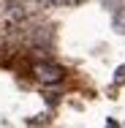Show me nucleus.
Wrapping results in <instances>:
<instances>
[{"mask_svg": "<svg viewBox=\"0 0 125 128\" xmlns=\"http://www.w3.org/2000/svg\"><path fill=\"white\" fill-rule=\"evenodd\" d=\"M125 79V68H120V71H117V82H123Z\"/></svg>", "mask_w": 125, "mask_h": 128, "instance_id": "20e7f679", "label": "nucleus"}, {"mask_svg": "<svg viewBox=\"0 0 125 128\" xmlns=\"http://www.w3.org/2000/svg\"><path fill=\"white\" fill-rule=\"evenodd\" d=\"M46 8H57V6H74V0H44Z\"/></svg>", "mask_w": 125, "mask_h": 128, "instance_id": "7ed1b4c3", "label": "nucleus"}, {"mask_svg": "<svg viewBox=\"0 0 125 128\" xmlns=\"http://www.w3.org/2000/svg\"><path fill=\"white\" fill-rule=\"evenodd\" d=\"M35 76L41 79L44 84H57L63 79V68L52 66V63H41V66H35Z\"/></svg>", "mask_w": 125, "mask_h": 128, "instance_id": "f257e3e1", "label": "nucleus"}, {"mask_svg": "<svg viewBox=\"0 0 125 128\" xmlns=\"http://www.w3.org/2000/svg\"><path fill=\"white\" fill-rule=\"evenodd\" d=\"M3 14L8 22H22V16H25L22 0H3Z\"/></svg>", "mask_w": 125, "mask_h": 128, "instance_id": "f03ea898", "label": "nucleus"}]
</instances>
